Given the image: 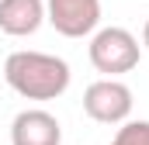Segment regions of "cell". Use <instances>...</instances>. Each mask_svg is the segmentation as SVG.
Segmentation results:
<instances>
[{"label":"cell","instance_id":"cell-6","mask_svg":"<svg viewBox=\"0 0 149 145\" xmlns=\"http://www.w3.org/2000/svg\"><path fill=\"white\" fill-rule=\"evenodd\" d=\"M45 24V0H0V31L28 38Z\"/></svg>","mask_w":149,"mask_h":145},{"label":"cell","instance_id":"cell-1","mask_svg":"<svg viewBox=\"0 0 149 145\" xmlns=\"http://www.w3.org/2000/svg\"><path fill=\"white\" fill-rule=\"evenodd\" d=\"M3 79L24 100H56V97H63L70 90L73 72H70V62L59 59V55L21 48V52H10L7 55Z\"/></svg>","mask_w":149,"mask_h":145},{"label":"cell","instance_id":"cell-8","mask_svg":"<svg viewBox=\"0 0 149 145\" xmlns=\"http://www.w3.org/2000/svg\"><path fill=\"white\" fill-rule=\"evenodd\" d=\"M142 45L149 48V21H146V28H142Z\"/></svg>","mask_w":149,"mask_h":145},{"label":"cell","instance_id":"cell-5","mask_svg":"<svg viewBox=\"0 0 149 145\" xmlns=\"http://www.w3.org/2000/svg\"><path fill=\"white\" fill-rule=\"evenodd\" d=\"M63 142V124L56 114L42 107H28L14 114L10 121V145H59Z\"/></svg>","mask_w":149,"mask_h":145},{"label":"cell","instance_id":"cell-7","mask_svg":"<svg viewBox=\"0 0 149 145\" xmlns=\"http://www.w3.org/2000/svg\"><path fill=\"white\" fill-rule=\"evenodd\" d=\"M111 145H149V121H121Z\"/></svg>","mask_w":149,"mask_h":145},{"label":"cell","instance_id":"cell-4","mask_svg":"<svg viewBox=\"0 0 149 145\" xmlns=\"http://www.w3.org/2000/svg\"><path fill=\"white\" fill-rule=\"evenodd\" d=\"M45 21L63 38L94 35L101 24V0H45Z\"/></svg>","mask_w":149,"mask_h":145},{"label":"cell","instance_id":"cell-3","mask_svg":"<svg viewBox=\"0 0 149 145\" xmlns=\"http://www.w3.org/2000/svg\"><path fill=\"white\" fill-rule=\"evenodd\" d=\"M132 104H135L132 90L118 76H101L97 83H90L83 90V110L97 124H121V121H128Z\"/></svg>","mask_w":149,"mask_h":145},{"label":"cell","instance_id":"cell-2","mask_svg":"<svg viewBox=\"0 0 149 145\" xmlns=\"http://www.w3.org/2000/svg\"><path fill=\"white\" fill-rule=\"evenodd\" d=\"M90 66L104 76H125L139 66L142 59V48H139V38L132 35L128 28H97L90 38Z\"/></svg>","mask_w":149,"mask_h":145}]
</instances>
